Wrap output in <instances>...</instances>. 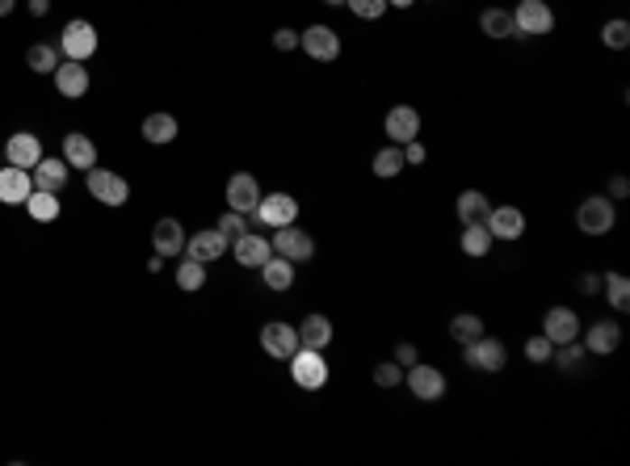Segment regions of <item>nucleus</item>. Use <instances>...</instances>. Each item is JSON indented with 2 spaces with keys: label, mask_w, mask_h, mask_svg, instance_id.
Wrapping results in <instances>:
<instances>
[{
  "label": "nucleus",
  "mask_w": 630,
  "mask_h": 466,
  "mask_svg": "<svg viewBox=\"0 0 630 466\" xmlns=\"http://www.w3.org/2000/svg\"><path fill=\"white\" fill-rule=\"evenodd\" d=\"M273 47H278V50H294V47H299V30H278V34H273Z\"/></svg>",
  "instance_id": "nucleus-44"
},
{
  "label": "nucleus",
  "mask_w": 630,
  "mask_h": 466,
  "mask_svg": "<svg viewBox=\"0 0 630 466\" xmlns=\"http://www.w3.org/2000/svg\"><path fill=\"white\" fill-rule=\"evenodd\" d=\"M85 185H88V194L97 197L101 206H126V197H131V181L126 177H118V172H109V169H93L85 172Z\"/></svg>",
  "instance_id": "nucleus-5"
},
{
  "label": "nucleus",
  "mask_w": 630,
  "mask_h": 466,
  "mask_svg": "<svg viewBox=\"0 0 630 466\" xmlns=\"http://www.w3.org/2000/svg\"><path fill=\"white\" fill-rule=\"evenodd\" d=\"M580 344L588 349V353H597V357H606V353H614L622 344V328L614 324V319H597L593 328L584 332L580 336Z\"/></svg>",
  "instance_id": "nucleus-20"
},
{
  "label": "nucleus",
  "mask_w": 630,
  "mask_h": 466,
  "mask_svg": "<svg viewBox=\"0 0 630 466\" xmlns=\"http://www.w3.org/2000/svg\"><path fill=\"white\" fill-rule=\"evenodd\" d=\"M38 160H42V139L34 131H17V135L5 139V164H13V169H34Z\"/></svg>",
  "instance_id": "nucleus-12"
},
{
  "label": "nucleus",
  "mask_w": 630,
  "mask_h": 466,
  "mask_svg": "<svg viewBox=\"0 0 630 466\" xmlns=\"http://www.w3.org/2000/svg\"><path fill=\"white\" fill-rule=\"evenodd\" d=\"M551 353H555V344L546 341V336H530V341H525V357H530L533 366H542V361H551Z\"/></svg>",
  "instance_id": "nucleus-42"
},
{
  "label": "nucleus",
  "mask_w": 630,
  "mask_h": 466,
  "mask_svg": "<svg viewBox=\"0 0 630 466\" xmlns=\"http://www.w3.org/2000/svg\"><path fill=\"white\" fill-rule=\"evenodd\" d=\"M449 336H454L459 344L479 341V336H484V319L479 315H454L449 319Z\"/></svg>",
  "instance_id": "nucleus-37"
},
{
  "label": "nucleus",
  "mask_w": 630,
  "mask_h": 466,
  "mask_svg": "<svg viewBox=\"0 0 630 466\" xmlns=\"http://www.w3.org/2000/svg\"><path fill=\"white\" fill-rule=\"evenodd\" d=\"M626 194H630V181H626V177H614L606 197H614V202H618V197H626Z\"/></svg>",
  "instance_id": "nucleus-47"
},
{
  "label": "nucleus",
  "mask_w": 630,
  "mask_h": 466,
  "mask_svg": "<svg viewBox=\"0 0 630 466\" xmlns=\"http://www.w3.org/2000/svg\"><path fill=\"white\" fill-rule=\"evenodd\" d=\"M383 131H387L391 143H412V139H421V114L412 110V105H395V110H387V118H383Z\"/></svg>",
  "instance_id": "nucleus-15"
},
{
  "label": "nucleus",
  "mask_w": 630,
  "mask_h": 466,
  "mask_svg": "<svg viewBox=\"0 0 630 466\" xmlns=\"http://www.w3.org/2000/svg\"><path fill=\"white\" fill-rule=\"evenodd\" d=\"M345 5H349L362 22H378V17L387 13V0H345Z\"/></svg>",
  "instance_id": "nucleus-41"
},
{
  "label": "nucleus",
  "mask_w": 630,
  "mask_h": 466,
  "mask_svg": "<svg viewBox=\"0 0 630 466\" xmlns=\"http://www.w3.org/2000/svg\"><path fill=\"white\" fill-rule=\"evenodd\" d=\"M542 336L551 344H568V341H576L580 336V315L571 307H551L542 315Z\"/></svg>",
  "instance_id": "nucleus-16"
},
{
  "label": "nucleus",
  "mask_w": 630,
  "mask_h": 466,
  "mask_svg": "<svg viewBox=\"0 0 630 466\" xmlns=\"http://www.w3.org/2000/svg\"><path fill=\"white\" fill-rule=\"evenodd\" d=\"M324 5H345V0H324Z\"/></svg>",
  "instance_id": "nucleus-52"
},
{
  "label": "nucleus",
  "mask_w": 630,
  "mask_h": 466,
  "mask_svg": "<svg viewBox=\"0 0 630 466\" xmlns=\"http://www.w3.org/2000/svg\"><path fill=\"white\" fill-rule=\"evenodd\" d=\"M601 290L609 295V307L614 311L630 307V278L626 273H601Z\"/></svg>",
  "instance_id": "nucleus-34"
},
{
  "label": "nucleus",
  "mask_w": 630,
  "mask_h": 466,
  "mask_svg": "<svg viewBox=\"0 0 630 466\" xmlns=\"http://www.w3.org/2000/svg\"><path fill=\"white\" fill-rule=\"evenodd\" d=\"M30 13H34V17H47V13H51V0H30Z\"/></svg>",
  "instance_id": "nucleus-48"
},
{
  "label": "nucleus",
  "mask_w": 630,
  "mask_h": 466,
  "mask_svg": "<svg viewBox=\"0 0 630 466\" xmlns=\"http://www.w3.org/2000/svg\"><path fill=\"white\" fill-rule=\"evenodd\" d=\"M375 382H378V387H400V382H403V366L395 361V357H391V361H378V366H375Z\"/></svg>",
  "instance_id": "nucleus-40"
},
{
  "label": "nucleus",
  "mask_w": 630,
  "mask_h": 466,
  "mask_svg": "<svg viewBox=\"0 0 630 466\" xmlns=\"http://www.w3.org/2000/svg\"><path fill=\"white\" fill-rule=\"evenodd\" d=\"M261 349L269 357H278V361H291V353L299 349V328L286 324V319H269L261 328Z\"/></svg>",
  "instance_id": "nucleus-9"
},
{
  "label": "nucleus",
  "mask_w": 630,
  "mask_h": 466,
  "mask_svg": "<svg viewBox=\"0 0 630 466\" xmlns=\"http://www.w3.org/2000/svg\"><path fill=\"white\" fill-rule=\"evenodd\" d=\"M215 227H218V235H223L227 244H236V240L248 232V215H240V210H227V215H223Z\"/></svg>",
  "instance_id": "nucleus-39"
},
{
  "label": "nucleus",
  "mask_w": 630,
  "mask_h": 466,
  "mask_svg": "<svg viewBox=\"0 0 630 466\" xmlns=\"http://www.w3.org/2000/svg\"><path fill=\"white\" fill-rule=\"evenodd\" d=\"M484 227L492 232V240H505V244H513V240H522L525 235V215L517 206H492L487 210Z\"/></svg>",
  "instance_id": "nucleus-13"
},
{
  "label": "nucleus",
  "mask_w": 630,
  "mask_h": 466,
  "mask_svg": "<svg viewBox=\"0 0 630 466\" xmlns=\"http://www.w3.org/2000/svg\"><path fill=\"white\" fill-rule=\"evenodd\" d=\"M403 169H408V160H403V148H400V143H391V148L375 151V177L391 181V177H400Z\"/></svg>",
  "instance_id": "nucleus-33"
},
{
  "label": "nucleus",
  "mask_w": 630,
  "mask_h": 466,
  "mask_svg": "<svg viewBox=\"0 0 630 466\" xmlns=\"http://www.w3.org/2000/svg\"><path fill=\"white\" fill-rule=\"evenodd\" d=\"M479 30L487 38H517L513 30V9H484L479 13Z\"/></svg>",
  "instance_id": "nucleus-32"
},
{
  "label": "nucleus",
  "mask_w": 630,
  "mask_h": 466,
  "mask_svg": "<svg viewBox=\"0 0 630 466\" xmlns=\"http://www.w3.org/2000/svg\"><path fill=\"white\" fill-rule=\"evenodd\" d=\"M403 379H408V391L421 399V404H437L441 395H446V374L437 366H424V361H416V366L403 370Z\"/></svg>",
  "instance_id": "nucleus-7"
},
{
  "label": "nucleus",
  "mask_w": 630,
  "mask_h": 466,
  "mask_svg": "<svg viewBox=\"0 0 630 466\" xmlns=\"http://www.w3.org/2000/svg\"><path fill=\"white\" fill-rule=\"evenodd\" d=\"M55 88H60V97H85L88 93V68L76 59H60V68H55Z\"/></svg>",
  "instance_id": "nucleus-19"
},
{
  "label": "nucleus",
  "mask_w": 630,
  "mask_h": 466,
  "mask_svg": "<svg viewBox=\"0 0 630 466\" xmlns=\"http://www.w3.org/2000/svg\"><path fill=\"white\" fill-rule=\"evenodd\" d=\"M454 210H459V223L467 227V223H484L487 210H492V202H487V194H479V189H462L459 202H454Z\"/></svg>",
  "instance_id": "nucleus-26"
},
{
  "label": "nucleus",
  "mask_w": 630,
  "mask_h": 466,
  "mask_svg": "<svg viewBox=\"0 0 630 466\" xmlns=\"http://www.w3.org/2000/svg\"><path fill=\"white\" fill-rule=\"evenodd\" d=\"M231 248H236V260H240V265H248V270H261V265L273 257V244H269L265 235H248V232H244Z\"/></svg>",
  "instance_id": "nucleus-24"
},
{
  "label": "nucleus",
  "mask_w": 630,
  "mask_h": 466,
  "mask_svg": "<svg viewBox=\"0 0 630 466\" xmlns=\"http://www.w3.org/2000/svg\"><path fill=\"white\" fill-rule=\"evenodd\" d=\"M299 47H303L315 63H332L340 55V34L332 30V25L315 22V25H307L303 34H299Z\"/></svg>",
  "instance_id": "nucleus-8"
},
{
  "label": "nucleus",
  "mask_w": 630,
  "mask_h": 466,
  "mask_svg": "<svg viewBox=\"0 0 630 466\" xmlns=\"http://www.w3.org/2000/svg\"><path fill=\"white\" fill-rule=\"evenodd\" d=\"M395 361H400L403 370L416 366V361H421V349H416V344H408V341H400V344H395Z\"/></svg>",
  "instance_id": "nucleus-43"
},
{
  "label": "nucleus",
  "mask_w": 630,
  "mask_h": 466,
  "mask_svg": "<svg viewBox=\"0 0 630 466\" xmlns=\"http://www.w3.org/2000/svg\"><path fill=\"white\" fill-rule=\"evenodd\" d=\"M403 160H408V164H424V143H421V139L403 143Z\"/></svg>",
  "instance_id": "nucleus-46"
},
{
  "label": "nucleus",
  "mask_w": 630,
  "mask_h": 466,
  "mask_svg": "<svg viewBox=\"0 0 630 466\" xmlns=\"http://www.w3.org/2000/svg\"><path fill=\"white\" fill-rule=\"evenodd\" d=\"M101 38L97 30H93V22H85V17H76V22H68L60 30V55L63 59H76V63H88L93 55H97Z\"/></svg>",
  "instance_id": "nucleus-1"
},
{
  "label": "nucleus",
  "mask_w": 630,
  "mask_h": 466,
  "mask_svg": "<svg viewBox=\"0 0 630 466\" xmlns=\"http://www.w3.org/2000/svg\"><path fill=\"white\" fill-rule=\"evenodd\" d=\"M256 202H261V185H256L253 172H236L227 181V210H240V215H253Z\"/></svg>",
  "instance_id": "nucleus-17"
},
{
  "label": "nucleus",
  "mask_w": 630,
  "mask_h": 466,
  "mask_svg": "<svg viewBox=\"0 0 630 466\" xmlns=\"http://www.w3.org/2000/svg\"><path fill=\"white\" fill-rule=\"evenodd\" d=\"M25 210H30V219H34V223H55V219H60V194L34 189V194L25 197Z\"/></svg>",
  "instance_id": "nucleus-30"
},
{
  "label": "nucleus",
  "mask_w": 630,
  "mask_h": 466,
  "mask_svg": "<svg viewBox=\"0 0 630 466\" xmlns=\"http://www.w3.org/2000/svg\"><path fill=\"white\" fill-rule=\"evenodd\" d=\"M63 160H68V169H93L97 164V148H93V139L80 135V131H68L63 135Z\"/></svg>",
  "instance_id": "nucleus-22"
},
{
  "label": "nucleus",
  "mask_w": 630,
  "mask_h": 466,
  "mask_svg": "<svg viewBox=\"0 0 630 466\" xmlns=\"http://www.w3.org/2000/svg\"><path fill=\"white\" fill-rule=\"evenodd\" d=\"M177 286H181L185 295H194V290H202L207 286V265L194 257H185L181 265H177Z\"/></svg>",
  "instance_id": "nucleus-35"
},
{
  "label": "nucleus",
  "mask_w": 630,
  "mask_h": 466,
  "mask_svg": "<svg viewBox=\"0 0 630 466\" xmlns=\"http://www.w3.org/2000/svg\"><path fill=\"white\" fill-rule=\"evenodd\" d=\"M513 30L517 38H542L555 30V9L546 0H517L513 9Z\"/></svg>",
  "instance_id": "nucleus-2"
},
{
  "label": "nucleus",
  "mask_w": 630,
  "mask_h": 466,
  "mask_svg": "<svg viewBox=\"0 0 630 466\" xmlns=\"http://www.w3.org/2000/svg\"><path fill=\"white\" fill-rule=\"evenodd\" d=\"M177 131H181V126H177V118H172V114H147V118H144V139H147V143H156V148L172 143V139H177Z\"/></svg>",
  "instance_id": "nucleus-27"
},
{
  "label": "nucleus",
  "mask_w": 630,
  "mask_h": 466,
  "mask_svg": "<svg viewBox=\"0 0 630 466\" xmlns=\"http://www.w3.org/2000/svg\"><path fill=\"white\" fill-rule=\"evenodd\" d=\"M253 219L256 223H265V227H286V223H294L299 219V202H294L291 194H261V202H256V210H253Z\"/></svg>",
  "instance_id": "nucleus-10"
},
{
  "label": "nucleus",
  "mask_w": 630,
  "mask_h": 466,
  "mask_svg": "<svg viewBox=\"0 0 630 466\" xmlns=\"http://www.w3.org/2000/svg\"><path fill=\"white\" fill-rule=\"evenodd\" d=\"M261 278H265L269 290H291V286H294V260H286V257L273 252V257L261 265Z\"/></svg>",
  "instance_id": "nucleus-28"
},
{
  "label": "nucleus",
  "mask_w": 630,
  "mask_h": 466,
  "mask_svg": "<svg viewBox=\"0 0 630 466\" xmlns=\"http://www.w3.org/2000/svg\"><path fill=\"white\" fill-rule=\"evenodd\" d=\"M160 270H164V257H160V252H156V257L147 260V273H160Z\"/></svg>",
  "instance_id": "nucleus-49"
},
{
  "label": "nucleus",
  "mask_w": 630,
  "mask_h": 466,
  "mask_svg": "<svg viewBox=\"0 0 630 466\" xmlns=\"http://www.w3.org/2000/svg\"><path fill=\"white\" fill-rule=\"evenodd\" d=\"M269 244H273V252H278V257L294 260V265H299V260H311V257H315V240L303 232V227H294V223L278 227V235H273Z\"/></svg>",
  "instance_id": "nucleus-11"
},
{
  "label": "nucleus",
  "mask_w": 630,
  "mask_h": 466,
  "mask_svg": "<svg viewBox=\"0 0 630 466\" xmlns=\"http://www.w3.org/2000/svg\"><path fill=\"white\" fill-rule=\"evenodd\" d=\"M580 295H601V273H580Z\"/></svg>",
  "instance_id": "nucleus-45"
},
{
  "label": "nucleus",
  "mask_w": 630,
  "mask_h": 466,
  "mask_svg": "<svg viewBox=\"0 0 630 466\" xmlns=\"http://www.w3.org/2000/svg\"><path fill=\"white\" fill-rule=\"evenodd\" d=\"M416 0H387V9H412Z\"/></svg>",
  "instance_id": "nucleus-50"
},
{
  "label": "nucleus",
  "mask_w": 630,
  "mask_h": 466,
  "mask_svg": "<svg viewBox=\"0 0 630 466\" xmlns=\"http://www.w3.org/2000/svg\"><path fill=\"white\" fill-rule=\"evenodd\" d=\"M462 361L471 370H479V374H500V370L509 366V349L496 336H479V341L462 344Z\"/></svg>",
  "instance_id": "nucleus-3"
},
{
  "label": "nucleus",
  "mask_w": 630,
  "mask_h": 466,
  "mask_svg": "<svg viewBox=\"0 0 630 466\" xmlns=\"http://www.w3.org/2000/svg\"><path fill=\"white\" fill-rule=\"evenodd\" d=\"M13 13V0H0V17H9Z\"/></svg>",
  "instance_id": "nucleus-51"
},
{
  "label": "nucleus",
  "mask_w": 630,
  "mask_h": 466,
  "mask_svg": "<svg viewBox=\"0 0 630 466\" xmlns=\"http://www.w3.org/2000/svg\"><path fill=\"white\" fill-rule=\"evenodd\" d=\"M584 353H588V349H584L580 336H576V341H568V344H555L551 361H555V366L563 370V374H571V370H580V366H584Z\"/></svg>",
  "instance_id": "nucleus-36"
},
{
  "label": "nucleus",
  "mask_w": 630,
  "mask_h": 466,
  "mask_svg": "<svg viewBox=\"0 0 630 466\" xmlns=\"http://www.w3.org/2000/svg\"><path fill=\"white\" fill-rule=\"evenodd\" d=\"M459 244H462V252H467V257H487L496 240H492V232H487L484 223H467V227H462Z\"/></svg>",
  "instance_id": "nucleus-31"
},
{
  "label": "nucleus",
  "mask_w": 630,
  "mask_h": 466,
  "mask_svg": "<svg viewBox=\"0 0 630 466\" xmlns=\"http://www.w3.org/2000/svg\"><path fill=\"white\" fill-rule=\"evenodd\" d=\"M152 248H156L160 257H181L185 252V232L177 219H160L152 227Z\"/></svg>",
  "instance_id": "nucleus-23"
},
{
  "label": "nucleus",
  "mask_w": 630,
  "mask_h": 466,
  "mask_svg": "<svg viewBox=\"0 0 630 466\" xmlns=\"http://www.w3.org/2000/svg\"><path fill=\"white\" fill-rule=\"evenodd\" d=\"M60 47H51V42H34V47L25 50V68H30V72L34 76H51L55 72V68H60Z\"/></svg>",
  "instance_id": "nucleus-29"
},
{
  "label": "nucleus",
  "mask_w": 630,
  "mask_h": 466,
  "mask_svg": "<svg viewBox=\"0 0 630 466\" xmlns=\"http://www.w3.org/2000/svg\"><path fill=\"white\" fill-rule=\"evenodd\" d=\"M601 42H606L609 50H626L630 47V22L626 17H614V22L601 25Z\"/></svg>",
  "instance_id": "nucleus-38"
},
{
  "label": "nucleus",
  "mask_w": 630,
  "mask_h": 466,
  "mask_svg": "<svg viewBox=\"0 0 630 466\" xmlns=\"http://www.w3.org/2000/svg\"><path fill=\"white\" fill-rule=\"evenodd\" d=\"M227 240L218 235V227H207V232H198V235H185V257H194L202 260V265H210V260H218L223 252H227Z\"/></svg>",
  "instance_id": "nucleus-18"
},
{
  "label": "nucleus",
  "mask_w": 630,
  "mask_h": 466,
  "mask_svg": "<svg viewBox=\"0 0 630 466\" xmlns=\"http://www.w3.org/2000/svg\"><path fill=\"white\" fill-rule=\"evenodd\" d=\"M291 379H294V387H303V391H320L328 382V361H324V353L320 349H294L291 353Z\"/></svg>",
  "instance_id": "nucleus-6"
},
{
  "label": "nucleus",
  "mask_w": 630,
  "mask_h": 466,
  "mask_svg": "<svg viewBox=\"0 0 630 466\" xmlns=\"http://www.w3.org/2000/svg\"><path fill=\"white\" fill-rule=\"evenodd\" d=\"M34 194V172L30 169H0V206H25V197Z\"/></svg>",
  "instance_id": "nucleus-14"
},
{
  "label": "nucleus",
  "mask_w": 630,
  "mask_h": 466,
  "mask_svg": "<svg viewBox=\"0 0 630 466\" xmlns=\"http://www.w3.org/2000/svg\"><path fill=\"white\" fill-rule=\"evenodd\" d=\"M68 185V160L63 156H42L34 164V189H47V194H60Z\"/></svg>",
  "instance_id": "nucleus-21"
},
{
  "label": "nucleus",
  "mask_w": 630,
  "mask_h": 466,
  "mask_svg": "<svg viewBox=\"0 0 630 466\" xmlns=\"http://www.w3.org/2000/svg\"><path fill=\"white\" fill-rule=\"evenodd\" d=\"M614 223H618V210H614V197H606V194L584 197L580 210H576V227L584 235H606V232H614Z\"/></svg>",
  "instance_id": "nucleus-4"
},
{
  "label": "nucleus",
  "mask_w": 630,
  "mask_h": 466,
  "mask_svg": "<svg viewBox=\"0 0 630 466\" xmlns=\"http://www.w3.org/2000/svg\"><path fill=\"white\" fill-rule=\"evenodd\" d=\"M299 344L324 353L328 344H332V319H328V315H307L303 324H299Z\"/></svg>",
  "instance_id": "nucleus-25"
}]
</instances>
